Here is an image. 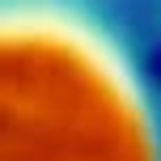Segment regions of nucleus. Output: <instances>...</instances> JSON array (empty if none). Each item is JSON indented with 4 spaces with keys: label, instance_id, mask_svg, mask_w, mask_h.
I'll return each mask as SVG.
<instances>
[{
    "label": "nucleus",
    "instance_id": "obj_1",
    "mask_svg": "<svg viewBox=\"0 0 161 161\" xmlns=\"http://www.w3.org/2000/svg\"><path fill=\"white\" fill-rule=\"evenodd\" d=\"M0 161H161V0H0Z\"/></svg>",
    "mask_w": 161,
    "mask_h": 161
}]
</instances>
